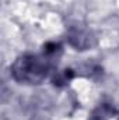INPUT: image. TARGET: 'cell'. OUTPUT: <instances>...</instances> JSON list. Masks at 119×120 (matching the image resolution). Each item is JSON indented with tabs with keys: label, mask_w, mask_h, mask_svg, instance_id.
Segmentation results:
<instances>
[{
	"label": "cell",
	"mask_w": 119,
	"mask_h": 120,
	"mask_svg": "<svg viewBox=\"0 0 119 120\" xmlns=\"http://www.w3.org/2000/svg\"><path fill=\"white\" fill-rule=\"evenodd\" d=\"M48 66L38 56H23L13 66V75L16 80L30 84H39L46 75Z\"/></svg>",
	"instance_id": "obj_1"
}]
</instances>
